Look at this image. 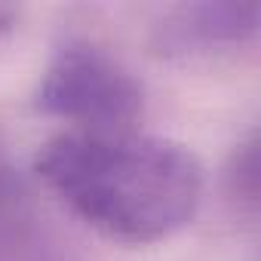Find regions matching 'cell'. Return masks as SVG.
<instances>
[{"mask_svg":"<svg viewBox=\"0 0 261 261\" xmlns=\"http://www.w3.org/2000/svg\"><path fill=\"white\" fill-rule=\"evenodd\" d=\"M40 181L98 233L148 246L178 233L203 203L200 160L169 139L65 133L34 157Z\"/></svg>","mask_w":261,"mask_h":261,"instance_id":"obj_1","label":"cell"},{"mask_svg":"<svg viewBox=\"0 0 261 261\" xmlns=\"http://www.w3.org/2000/svg\"><path fill=\"white\" fill-rule=\"evenodd\" d=\"M261 7L255 0H200L172 7L154 28V46L166 59L191 62L227 53L255 37Z\"/></svg>","mask_w":261,"mask_h":261,"instance_id":"obj_3","label":"cell"},{"mask_svg":"<svg viewBox=\"0 0 261 261\" xmlns=\"http://www.w3.org/2000/svg\"><path fill=\"white\" fill-rule=\"evenodd\" d=\"M13 19H16L13 7H4V4H0V34H4V31H10V28H13Z\"/></svg>","mask_w":261,"mask_h":261,"instance_id":"obj_4","label":"cell"},{"mask_svg":"<svg viewBox=\"0 0 261 261\" xmlns=\"http://www.w3.org/2000/svg\"><path fill=\"white\" fill-rule=\"evenodd\" d=\"M34 101L43 114L74 123V133H123L142 117L145 92L120 62L68 40L53 53Z\"/></svg>","mask_w":261,"mask_h":261,"instance_id":"obj_2","label":"cell"}]
</instances>
